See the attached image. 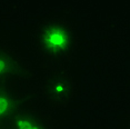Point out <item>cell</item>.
<instances>
[{
	"label": "cell",
	"mask_w": 130,
	"mask_h": 129,
	"mask_svg": "<svg viewBox=\"0 0 130 129\" xmlns=\"http://www.w3.org/2000/svg\"><path fill=\"white\" fill-rule=\"evenodd\" d=\"M78 46V32L72 22L64 17H49L40 20L29 38L32 56L45 69L67 67L75 59Z\"/></svg>",
	"instance_id": "1"
},
{
	"label": "cell",
	"mask_w": 130,
	"mask_h": 129,
	"mask_svg": "<svg viewBox=\"0 0 130 129\" xmlns=\"http://www.w3.org/2000/svg\"><path fill=\"white\" fill-rule=\"evenodd\" d=\"M77 85L67 67L46 68L37 87V93L43 107L50 110H61L76 96Z\"/></svg>",
	"instance_id": "2"
},
{
	"label": "cell",
	"mask_w": 130,
	"mask_h": 129,
	"mask_svg": "<svg viewBox=\"0 0 130 129\" xmlns=\"http://www.w3.org/2000/svg\"><path fill=\"white\" fill-rule=\"evenodd\" d=\"M34 75V67L18 47L0 41V86L28 83Z\"/></svg>",
	"instance_id": "3"
},
{
	"label": "cell",
	"mask_w": 130,
	"mask_h": 129,
	"mask_svg": "<svg viewBox=\"0 0 130 129\" xmlns=\"http://www.w3.org/2000/svg\"><path fill=\"white\" fill-rule=\"evenodd\" d=\"M6 125L7 129H56L48 112L32 105L28 99Z\"/></svg>",
	"instance_id": "4"
},
{
	"label": "cell",
	"mask_w": 130,
	"mask_h": 129,
	"mask_svg": "<svg viewBox=\"0 0 130 129\" xmlns=\"http://www.w3.org/2000/svg\"><path fill=\"white\" fill-rule=\"evenodd\" d=\"M27 100L22 84L0 86V122H7Z\"/></svg>",
	"instance_id": "5"
},
{
	"label": "cell",
	"mask_w": 130,
	"mask_h": 129,
	"mask_svg": "<svg viewBox=\"0 0 130 129\" xmlns=\"http://www.w3.org/2000/svg\"><path fill=\"white\" fill-rule=\"evenodd\" d=\"M0 129H7V125L5 122H0Z\"/></svg>",
	"instance_id": "6"
}]
</instances>
